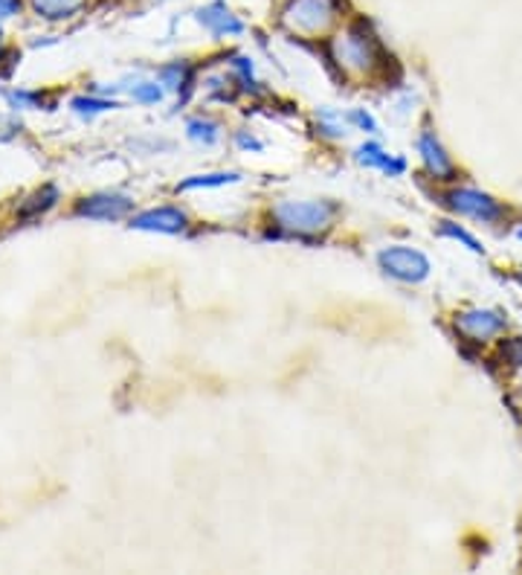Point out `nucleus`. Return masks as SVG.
Listing matches in <instances>:
<instances>
[{"instance_id": "nucleus-21", "label": "nucleus", "mask_w": 522, "mask_h": 575, "mask_svg": "<svg viewBox=\"0 0 522 575\" xmlns=\"http://www.w3.org/2000/svg\"><path fill=\"white\" fill-rule=\"evenodd\" d=\"M130 96H134V102L154 105L163 99V87H160V82H139V85H134Z\"/></svg>"}, {"instance_id": "nucleus-14", "label": "nucleus", "mask_w": 522, "mask_h": 575, "mask_svg": "<svg viewBox=\"0 0 522 575\" xmlns=\"http://www.w3.org/2000/svg\"><path fill=\"white\" fill-rule=\"evenodd\" d=\"M55 204H59V189H55V186H41V189L33 192V195H29V198L17 207V216L38 218V216H44V212H50Z\"/></svg>"}, {"instance_id": "nucleus-24", "label": "nucleus", "mask_w": 522, "mask_h": 575, "mask_svg": "<svg viewBox=\"0 0 522 575\" xmlns=\"http://www.w3.org/2000/svg\"><path fill=\"white\" fill-rule=\"evenodd\" d=\"M21 9H24V0H0V21L21 15Z\"/></svg>"}, {"instance_id": "nucleus-9", "label": "nucleus", "mask_w": 522, "mask_h": 575, "mask_svg": "<svg viewBox=\"0 0 522 575\" xmlns=\"http://www.w3.org/2000/svg\"><path fill=\"white\" fill-rule=\"evenodd\" d=\"M418 155H421V163H424L426 172L433 174V181H456V163L447 155V148L442 146V139L435 137V131L424 129L418 134Z\"/></svg>"}, {"instance_id": "nucleus-25", "label": "nucleus", "mask_w": 522, "mask_h": 575, "mask_svg": "<svg viewBox=\"0 0 522 575\" xmlns=\"http://www.w3.org/2000/svg\"><path fill=\"white\" fill-rule=\"evenodd\" d=\"M235 139H238V146H241V148H252V151H261V148H264V146H261V143H259V139H256V137H247V134H244V131H241V134H238V137H235Z\"/></svg>"}, {"instance_id": "nucleus-13", "label": "nucleus", "mask_w": 522, "mask_h": 575, "mask_svg": "<svg viewBox=\"0 0 522 575\" xmlns=\"http://www.w3.org/2000/svg\"><path fill=\"white\" fill-rule=\"evenodd\" d=\"M195 76H198V68L186 59L169 61V64H163V68L157 70V82L163 87H169V90H177V94H181V90H189V87L195 85Z\"/></svg>"}, {"instance_id": "nucleus-29", "label": "nucleus", "mask_w": 522, "mask_h": 575, "mask_svg": "<svg viewBox=\"0 0 522 575\" xmlns=\"http://www.w3.org/2000/svg\"><path fill=\"white\" fill-rule=\"evenodd\" d=\"M0 38H3V29H0Z\"/></svg>"}, {"instance_id": "nucleus-12", "label": "nucleus", "mask_w": 522, "mask_h": 575, "mask_svg": "<svg viewBox=\"0 0 522 575\" xmlns=\"http://www.w3.org/2000/svg\"><path fill=\"white\" fill-rule=\"evenodd\" d=\"M26 7L33 9L38 17H44V21L55 24V21H70L78 12H85L87 0H26Z\"/></svg>"}, {"instance_id": "nucleus-10", "label": "nucleus", "mask_w": 522, "mask_h": 575, "mask_svg": "<svg viewBox=\"0 0 522 575\" xmlns=\"http://www.w3.org/2000/svg\"><path fill=\"white\" fill-rule=\"evenodd\" d=\"M189 227V216L181 207H154L130 218V230H142V233L177 235Z\"/></svg>"}, {"instance_id": "nucleus-2", "label": "nucleus", "mask_w": 522, "mask_h": 575, "mask_svg": "<svg viewBox=\"0 0 522 575\" xmlns=\"http://www.w3.org/2000/svg\"><path fill=\"white\" fill-rule=\"evenodd\" d=\"M348 17V0H282L276 9V24L296 41H325Z\"/></svg>"}, {"instance_id": "nucleus-8", "label": "nucleus", "mask_w": 522, "mask_h": 575, "mask_svg": "<svg viewBox=\"0 0 522 575\" xmlns=\"http://www.w3.org/2000/svg\"><path fill=\"white\" fill-rule=\"evenodd\" d=\"M134 209V200L120 192H99V195H87L73 204V216L94 218V221H120Z\"/></svg>"}, {"instance_id": "nucleus-23", "label": "nucleus", "mask_w": 522, "mask_h": 575, "mask_svg": "<svg viewBox=\"0 0 522 575\" xmlns=\"http://www.w3.org/2000/svg\"><path fill=\"white\" fill-rule=\"evenodd\" d=\"M12 102H15V105H29V108H47V111L52 108L50 99H47L44 94H38V90H35V94H12Z\"/></svg>"}, {"instance_id": "nucleus-7", "label": "nucleus", "mask_w": 522, "mask_h": 575, "mask_svg": "<svg viewBox=\"0 0 522 575\" xmlns=\"http://www.w3.org/2000/svg\"><path fill=\"white\" fill-rule=\"evenodd\" d=\"M195 21H198L212 38H238V35H244V29H247L241 15H238L226 0H209V3L198 7L195 9Z\"/></svg>"}, {"instance_id": "nucleus-15", "label": "nucleus", "mask_w": 522, "mask_h": 575, "mask_svg": "<svg viewBox=\"0 0 522 575\" xmlns=\"http://www.w3.org/2000/svg\"><path fill=\"white\" fill-rule=\"evenodd\" d=\"M241 181L238 172H212V174H191L186 181L177 183V192L191 189H217V186H229V183Z\"/></svg>"}, {"instance_id": "nucleus-22", "label": "nucleus", "mask_w": 522, "mask_h": 575, "mask_svg": "<svg viewBox=\"0 0 522 575\" xmlns=\"http://www.w3.org/2000/svg\"><path fill=\"white\" fill-rule=\"evenodd\" d=\"M346 120L351 122V125H357L360 131H365V134H374V131H377V122H374V117L372 113H365L363 108H355V111L348 113Z\"/></svg>"}, {"instance_id": "nucleus-5", "label": "nucleus", "mask_w": 522, "mask_h": 575, "mask_svg": "<svg viewBox=\"0 0 522 575\" xmlns=\"http://www.w3.org/2000/svg\"><path fill=\"white\" fill-rule=\"evenodd\" d=\"M377 265L386 277L398 279V282H407V285H421L424 279H430V259L424 253L415 250V247H403V244H395V247H383L377 253Z\"/></svg>"}, {"instance_id": "nucleus-20", "label": "nucleus", "mask_w": 522, "mask_h": 575, "mask_svg": "<svg viewBox=\"0 0 522 575\" xmlns=\"http://www.w3.org/2000/svg\"><path fill=\"white\" fill-rule=\"evenodd\" d=\"M499 357L508 369H522V338H502Z\"/></svg>"}, {"instance_id": "nucleus-3", "label": "nucleus", "mask_w": 522, "mask_h": 575, "mask_svg": "<svg viewBox=\"0 0 522 575\" xmlns=\"http://www.w3.org/2000/svg\"><path fill=\"white\" fill-rule=\"evenodd\" d=\"M339 216L337 200H282L270 209V218L276 221L282 233H290L296 238H308V235L325 233L334 227Z\"/></svg>"}, {"instance_id": "nucleus-11", "label": "nucleus", "mask_w": 522, "mask_h": 575, "mask_svg": "<svg viewBox=\"0 0 522 575\" xmlns=\"http://www.w3.org/2000/svg\"><path fill=\"white\" fill-rule=\"evenodd\" d=\"M355 160L360 166H365V169H377V172L389 174V178H398V174L407 172V160L389 155L381 143H363L355 151Z\"/></svg>"}, {"instance_id": "nucleus-19", "label": "nucleus", "mask_w": 522, "mask_h": 575, "mask_svg": "<svg viewBox=\"0 0 522 575\" xmlns=\"http://www.w3.org/2000/svg\"><path fill=\"white\" fill-rule=\"evenodd\" d=\"M73 111L76 113H85V117H94V113H104V111H113V108H120L116 102H108V99H96V96H78V99H73Z\"/></svg>"}, {"instance_id": "nucleus-16", "label": "nucleus", "mask_w": 522, "mask_h": 575, "mask_svg": "<svg viewBox=\"0 0 522 575\" xmlns=\"http://www.w3.org/2000/svg\"><path fill=\"white\" fill-rule=\"evenodd\" d=\"M438 235H444V238H452V242H459L461 247H468L470 253H476V256H485V247H482V242H478L476 235L470 233V230H464V224H459V221H442L438 224Z\"/></svg>"}, {"instance_id": "nucleus-26", "label": "nucleus", "mask_w": 522, "mask_h": 575, "mask_svg": "<svg viewBox=\"0 0 522 575\" xmlns=\"http://www.w3.org/2000/svg\"><path fill=\"white\" fill-rule=\"evenodd\" d=\"M9 52H12V50H3V47H0V61L9 59Z\"/></svg>"}, {"instance_id": "nucleus-6", "label": "nucleus", "mask_w": 522, "mask_h": 575, "mask_svg": "<svg viewBox=\"0 0 522 575\" xmlns=\"http://www.w3.org/2000/svg\"><path fill=\"white\" fill-rule=\"evenodd\" d=\"M456 331L470 343H487V340L499 338L508 329V314L499 308H468V311L456 314L452 320Z\"/></svg>"}, {"instance_id": "nucleus-18", "label": "nucleus", "mask_w": 522, "mask_h": 575, "mask_svg": "<svg viewBox=\"0 0 522 575\" xmlns=\"http://www.w3.org/2000/svg\"><path fill=\"white\" fill-rule=\"evenodd\" d=\"M316 129H320L322 137L339 139L348 134V120H343V113L320 108V111H316Z\"/></svg>"}, {"instance_id": "nucleus-27", "label": "nucleus", "mask_w": 522, "mask_h": 575, "mask_svg": "<svg viewBox=\"0 0 522 575\" xmlns=\"http://www.w3.org/2000/svg\"><path fill=\"white\" fill-rule=\"evenodd\" d=\"M513 279H517V282H520V285H522V270H517V273H513Z\"/></svg>"}, {"instance_id": "nucleus-1", "label": "nucleus", "mask_w": 522, "mask_h": 575, "mask_svg": "<svg viewBox=\"0 0 522 575\" xmlns=\"http://www.w3.org/2000/svg\"><path fill=\"white\" fill-rule=\"evenodd\" d=\"M328 64L343 76H377L389 73L395 59L377 35L374 24L365 15H351L337 33L325 38Z\"/></svg>"}, {"instance_id": "nucleus-4", "label": "nucleus", "mask_w": 522, "mask_h": 575, "mask_svg": "<svg viewBox=\"0 0 522 575\" xmlns=\"http://www.w3.org/2000/svg\"><path fill=\"white\" fill-rule=\"evenodd\" d=\"M442 204L456 216L473 218L478 224H499L508 216L502 200H496L490 192H482L476 186H450L444 192Z\"/></svg>"}, {"instance_id": "nucleus-28", "label": "nucleus", "mask_w": 522, "mask_h": 575, "mask_svg": "<svg viewBox=\"0 0 522 575\" xmlns=\"http://www.w3.org/2000/svg\"><path fill=\"white\" fill-rule=\"evenodd\" d=\"M517 238H520V242H522V224L517 227Z\"/></svg>"}, {"instance_id": "nucleus-17", "label": "nucleus", "mask_w": 522, "mask_h": 575, "mask_svg": "<svg viewBox=\"0 0 522 575\" xmlns=\"http://www.w3.org/2000/svg\"><path fill=\"white\" fill-rule=\"evenodd\" d=\"M186 134L200 146H215L221 139V125L215 120H207V117H195V120L186 122Z\"/></svg>"}]
</instances>
